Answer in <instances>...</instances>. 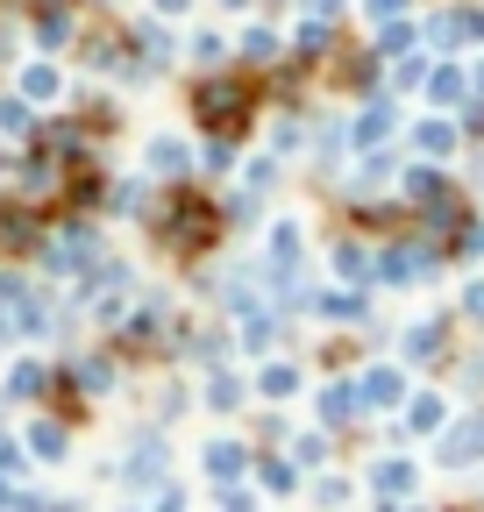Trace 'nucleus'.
Listing matches in <instances>:
<instances>
[{
    "instance_id": "39448f33",
    "label": "nucleus",
    "mask_w": 484,
    "mask_h": 512,
    "mask_svg": "<svg viewBox=\"0 0 484 512\" xmlns=\"http://www.w3.org/2000/svg\"><path fill=\"white\" fill-rule=\"evenodd\" d=\"M0 242H8V249H29V242H36V214H29V207H0Z\"/></svg>"
},
{
    "instance_id": "7ed1b4c3",
    "label": "nucleus",
    "mask_w": 484,
    "mask_h": 512,
    "mask_svg": "<svg viewBox=\"0 0 484 512\" xmlns=\"http://www.w3.org/2000/svg\"><path fill=\"white\" fill-rule=\"evenodd\" d=\"M477 456H484V420H463V427L442 441V463L456 470V463H477Z\"/></svg>"
},
{
    "instance_id": "4468645a",
    "label": "nucleus",
    "mask_w": 484,
    "mask_h": 512,
    "mask_svg": "<svg viewBox=\"0 0 484 512\" xmlns=\"http://www.w3.org/2000/svg\"><path fill=\"white\" fill-rule=\"evenodd\" d=\"M22 93H29V100H50V93H57V79H50V72H29V79H22Z\"/></svg>"
},
{
    "instance_id": "412c9836",
    "label": "nucleus",
    "mask_w": 484,
    "mask_h": 512,
    "mask_svg": "<svg viewBox=\"0 0 484 512\" xmlns=\"http://www.w3.org/2000/svg\"><path fill=\"white\" fill-rule=\"evenodd\" d=\"M477 93H484V79H477Z\"/></svg>"
},
{
    "instance_id": "9d476101",
    "label": "nucleus",
    "mask_w": 484,
    "mask_h": 512,
    "mask_svg": "<svg viewBox=\"0 0 484 512\" xmlns=\"http://www.w3.org/2000/svg\"><path fill=\"white\" fill-rule=\"evenodd\" d=\"M406 427H413V434H428V427H442V399H413Z\"/></svg>"
},
{
    "instance_id": "f03ea898",
    "label": "nucleus",
    "mask_w": 484,
    "mask_h": 512,
    "mask_svg": "<svg viewBox=\"0 0 484 512\" xmlns=\"http://www.w3.org/2000/svg\"><path fill=\"white\" fill-rule=\"evenodd\" d=\"M193 107H200L207 128H221V136H228V128L250 121V86H242V79H207V86L193 93Z\"/></svg>"
},
{
    "instance_id": "2eb2a0df",
    "label": "nucleus",
    "mask_w": 484,
    "mask_h": 512,
    "mask_svg": "<svg viewBox=\"0 0 484 512\" xmlns=\"http://www.w3.org/2000/svg\"><path fill=\"white\" fill-rule=\"evenodd\" d=\"M435 100H463V72H435Z\"/></svg>"
},
{
    "instance_id": "0eeeda50",
    "label": "nucleus",
    "mask_w": 484,
    "mask_h": 512,
    "mask_svg": "<svg viewBox=\"0 0 484 512\" xmlns=\"http://www.w3.org/2000/svg\"><path fill=\"white\" fill-rule=\"evenodd\" d=\"M406 356H420V363H428V356H442V328H435V320H428V328H413V335H406Z\"/></svg>"
},
{
    "instance_id": "f3484780",
    "label": "nucleus",
    "mask_w": 484,
    "mask_h": 512,
    "mask_svg": "<svg viewBox=\"0 0 484 512\" xmlns=\"http://www.w3.org/2000/svg\"><path fill=\"white\" fill-rule=\"evenodd\" d=\"M0 470H15V441L8 434H0Z\"/></svg>"
},
{
    "instance_id": "f8f14e48",
    "label": "nucleus",
    "mask_w": 484,
    "mask_h": 512,
    "mask_svg": "<svg viewBox=\"0 0 484 512\" xmlns=\"http://www.w3.org/2000/svg\"><path fill=\"white\" fill-rule=\"evenodd\" d=\"M385 128H392V114H385V107H371V114H363V121H356V143H378V136H385Z\"/></svg>"
},
{
    "instance_id": "ddd939ff",
    "label": "nucleus",
    "mask_w": 484,
    "mask_h": 512,
    "mask_svg": "<svg viewBox=\"0 0 484 512\" xmlns=\"http://www.w3.org/2000/svg\"><path fill=\"white\" fill-rule=\"evenodd\" d=\"M36 456H65V427H36Z\"/></svg>"
},
{
    "instance_id": "1a4fd4ad",
    "label": "nucleus",
    "mask_w": 484,
    "mask_h": 512,
    "mask_svg": "<svg viewBox=\"0 0 484 512\" xmlns=\"http://www.w3.org/2000/svg\"><path fill=\"white\" fill-rule=\"evenodd\" d=\"M449 143H456L449 121H428V128H420V150H428V157H449Z\"/></svg>"
},
{
    "instance_id": "aec40b11",
    "label": "nucleus",
    "mask_w": 484,
    "mask_h": 512,
    "mask_svg": "<svg viewBox=\"0 0 484 512\" xmlns=\"http://www.w3.org/2000/svg\"><path fill=\"white\" fill-rule=\"evenodd\" d=\"M36 8H43V0H36ZM50 8H57V0H50Z\"/></svg>"
},
{
    "instance_id": "6e6552de",
    "label": "nucleus",
    "mask_w": 484,
    "mask_h": 512,
    "mask_svg": "<svg viewBox=\"0 0 484 512\" xmlns=\"http://www.w3.org/2000/svg\"><path fill=\"white\" fill-rule=\"evenodd\" d=\"M356 406H363V399H356V384H335V392L321 399V413H328V420H349Z\"/></svg>"
},
{
    "instance_id": "f257e3e1",
    "label": "nucleus",
    "mask_w": 484,
    "mask_h": 512,
    "mask_svg": "<svg viewBox=\"0 0 484 512\" xmlns=\"http://www.w3.org/2000/svg\"><path fill=\"white\" fill-rule=\"evenodd\" d=\"M164 242H171V249H186V256L214 242V207L200 200V192H178V200L164 207Z\"/></svg>"
},
{
    "instance_id": "a211bd4d",
    "label": "nucleus",
    "mask_w": 484,
    "mask_h": 512,
    "mask_svg": "<svg viewBox=\"0 0 484 512\" xmlns=\"http://www.w3.org/2000/svg\"><path fill=\"white\" fill-rule=\"evenodd\" d=\"M371 8H378V15H392V8H399V0H371Z\"/></svg>"
},
{
    "instance_id": "dca6fc26",
    "label": "nucleus",
    "mask_w": 484,
    "mask_h": 512,
    "mask_svg": "<svg viewBox=\"0 0 484 512\" xmlns=\"http://www.w3.org/2000/svg\"><path fill=\"white\" fill-rule=\"evenodd\" d=\"M463 306H470V313L484 320V285H470V292H463Z\"/></svg>"
},
{
    "instance_id": "6ab92c4d",
    "label": "nucleus",
    "mask_w": 484,
    "mask_h": 512,
    "mask_svg": "<svg viewBox=\"0 0 484 512\" xmlns=\"http://www.w3.org/2000/svg\"><path fill=\"white\" fill-rule=\"evenodd\" d=\"M0 505H8V484H0Z\"/></svg>"
},
{
    "instance_id": "9b49d317",
    "label": "nucleus",
    "mask_w": 484,
    "mask_h": 512,
    "mask_svg": "<svg viewBox=\"0 0 484 512\" xmlns=\"http://www.w3.org/2000/svg\"><path fill=\"white\" fill-rule=\"evenodd\" d=\"M207 470H214V477H235V470H242V448H228V441L207 448Z\"/></svg>"
},
{
    "instance_id": "20e7f679",
    "label": "nucleus",
    "mask_w": 484,
    "mask_h": 512,
    "mask_svg": "<svg viewBox=\"0 0 484 512\" xmlns=\"http://www.w3.org/2000/svg\"><path fill=\"white\" fill-rule=\"evenodd\" d=\"M399 392H406L399 370H371V377L356 384V399H363V406H399Z\"/></svg>"
},
{
    "instance_id": "423d86ee",
    "label": "nucleus",
    "mask_w": 484,
    "mask_h": 512,
    "mask_svg": "<svg viewBox=\"0 0 484 512\" xmlns=\"http://www.w3.org/2000/svg\"><path fill=\"white\" fill-rule=\"evenodd\" d=\"M371 484H378L385 498H406V491H413V463H399V456H392V463H378V477H371Z\"/></svg>"
}]
</instances>
